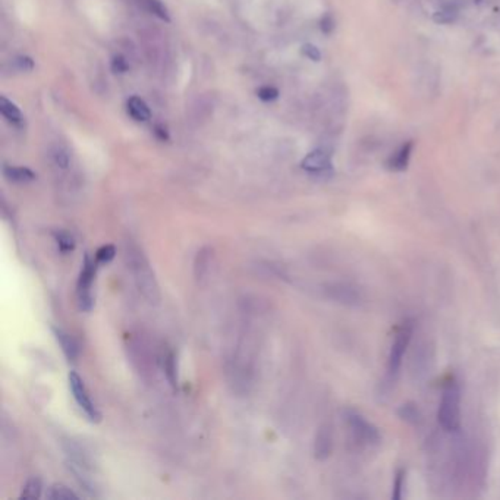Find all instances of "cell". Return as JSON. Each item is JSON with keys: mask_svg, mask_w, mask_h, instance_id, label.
Wrapping results in <instances>:
<instances>
[{"mask_svg": "<svg viewBox=\"0 0 500 500\" xmlns=\"http://www.w3.org/2000/svg\"><path fill=\"white\" fill-rule=\"evenodd\" d=\"M125 263L131 270L135 285L152 305L160 304V288L150 261L143 250L132 241L125 242Z\"/></svg>", "mask_w": 500, "mask_h": 500, "instance_id": "1", "label": "cell"}, {"mask_svg": "<svg viewBox=\"0 0 500 500\" xmlns=\"http://www.w3.org/2000/svg\"><path fill=\"white\" fill-rule=\"evenodd\" d=\"M437 420L444 431H458L461 427V390L455 380L446 382L439 403Z\"/></svg>", "mask_w": 500, "mask_h": 500, "instance_id": "2", "label": "cell"}, {"mask_svg": "<svg viewBox=\"0 0 500 500\" xmlns=\"http://www.w3.org/2000/svg\"><path fill=\"white\" fill-rule=\"evenodd\" d=\"M345 421L349 428V433L354 442L360 446H373L380 442V433L374 424H371L366 417L354 410L345 412Z\"/></svg>", "mask_w": 500, "mask_h": 500, "instance_id": "3", "label": "cell"}, {"mask_svg": "<svg viewBox=\"0 0 500 500\" xmlns=\"http://www.w3.org/2000/svg\"><path fill=\"white\" fill-rule=\"evenodd\" d=\"M94 276H96V263H94V260H91V257L87 254L84 257L83 268H81L76 283V300L79 308L83 309V312H91L94 305V298H92Z\"/></svg>", "mask_w": 500, "mask_h": 500, "instance_id": "4", "label": "cell"}, {"mask_svg": "<svg viewBox=\"0 0 500 500\" xmlns=\"http://www.w3.org/2000/svg\"><path fill=\"white\" fill-rule=\"evenodd\" d=\"M412 332H414V326L411 321L402 323L399 329L396 330L394 342H392L390 353H389V361H387V370H389L390 376L398 374V371L402 366L403 355H405V353H407V349L410 346Z\"/></svg>", "mask_w": 500, "mask_h": 500, "instance_id": "5", "label": "cell"}, {"mask_svg": "<svg viewBox=\"0 0 500 500\" xmlns=\"http://www.w3.org/2000/svg\"><path fill=\"white\" fill-rule=\"evenodd\" d=\"M67 378H70V387H71V392L74 395V399L78 403V407L84 411V414L88 417L90 421H92V423L100 421L102 415L97 411L96 405L92 403L88 392H87V387L83 382V378H81L79 374L75 371H71L70 376H67Z\"/></svg>", "mask_w": 500, "mask_h": 500, "instance_id": "6", "label": "cell"}, {"mask_svg": "<svg viewBox=\"0 0 500 500\" xmlns=\"http://www.w3.org/2000/svg\"><path fill=\"white\" fill-rule=\"evenodd\" d=\"M301 168L309 173H328L332 172V159L330 154L323 150V148H317V150L308 153L304 160L301 161Z\"/></svg>", "mask_w": 500, "mask_h": 500, "instance_id": "7", "label": "cell"}, {"mask_svg": "<svg viewBox=\"0 0 500 500\" xmlns=\"http://www.w3.org/2000/svg\"><path fill=\"white\" fill-rule=\"evenodd\" d=\"M332 449H333L332 428L329 426H321L316 436L314 455L317 459H320V461H324V459H328L330 456Z\"/></svg>", "mask_w": 500, "mask_h": 500, "instance_id": "8", "label": "cell"}, {"mask_svg": "<svg viewBox=\"0 0 500 500\" xmlns=\"http://www.w3.org/2000/svg\"><path fill=\"white\" fill-rule=\"evenodd\" d=\"M213 260H214V251L210 247L201 248L197 252L194 260V276L198 282H202L209 276L213 266Z\"/></svg>", "mask_w": 500, "mask_h": 500, "instance_id": "9", "label": "cell"}, {"mask_svg": "<svg viewBox=\"0 0 500 500\" xmlns=\"http://www.w3.org/2000/svg\"><path fill=\"white\" fill-rule=\"evenodd\" d=\"M412 147H414L412 141H408V143H405L403 145H401L399 150H398L395 154H392V156L389 157L387 163H386L387 169L392 170V172H403V170H407V168H408V165H410Z\"/></svg>", "mask_w": 500, "mask_h": 500, "instance_id": "10", "label": "cell"}, {"mask_svg": "<svg viewBox=\"0 0 500 500\" xmlns=\"http://www.w3.org/2000/svg\"><path fill=\"white\" fill-rule=\"evenodd\" d=\"M53 334H55L58 344L62 348V353L67 358V361H75L79 355V346L74 337L70 333H66L65 330L56 328H53Z\"/></svg>", "mask_w": 500, "mask_h": 500, "instance_id": "11", "label": "cell"}, {"mask_svg": "<svg viewBox=\"0 0 500 500\" xmlns=\"http://www.w3.org/2000/svg\"><path fill=\"white\" fill-rule=\"evenodd\" d=\"M5 178L13 184H26L35 179V173L24 166H5L3 168Z\"/></svg>", "mask_w": 500, "mask_h": 500, "instance_id": "12", "label": "cell"}, {"mask_svg": "<svg viewBox=\"0 0 500 500\" xmlns=\"http://www.w3.org/2000/svg\"><path fill=\"white\" fill-rule=\"evenodd\" d=\"M128 113L131 115V118L138 120V122H145V120L152 118L150 107L147 106V103L143 99L137 96H134L128 100Z\"/></svg>", "mask_w": 500, "mask_h": 500, "instance_id": "13", "label": "cell"}, {"mask_svg": "<svg viewBox=\"0 0 500 500\" xmlns=\"http://www.w3.org/2000/svg\"><path fill=\"white\" fill-rule=\"evenodd\" d=\"M0 112H2V115L9 120L10 124L13 125H21L22 120H24V116L19 111V107L8 100L6 97H0Z\"/></svg>", "mask_w": 500, "mask_h": 500, "instance_id": "14", "label": "cell"}, {"mask_svg": "<svg viewBox=\"0 0 500 500\" xmlns=\"http://www.w3.org/2000/svg\"><path fill=\"white\" fill-rule=\"evenodd\" d=\"M141 5L147 12H150L152 15L157 17L159 19L166 21V22L170 21L169 10L165 6V3L161 2V0H141Z\"/></svg>", "mask_w": 500, "mask_h": 500, "instance_id": "15", "label": "cell"}, {"mask_svg": "<svg viewBox=\"0 0 500 500\" xmlns=\"http://www.w3.org/2000/svg\"><path fill=\"white\" fill-rule=\"evenodd\" d=\"M47 499H51V500H70V499H79V496L71 490L67 485L65 484H61V483H56L50 485V489L47 492Z\"/></svg>", "mask_w": 500, "mask_h": 500, "instance_id": "16", "label": "cell"}, {"mask_svg": "<svg viewBox=\"0 0 500 500\" xmlns=\"http://www.w3.org/2000/svg\"><path fill=\"white\" fill-rule=\"evenodd\" d=\"M42 489H43L42 480L37 477H31L25 481L19 497L21 499H38L40 496H42Z\"/></svg>", "mask_w": 500, "mask_h": 500, "instance_id": "17", "label": "cell"}, {"mask_svg": "<svg viewBox=\"0 0 500 500\" xmlns=\"http://www.w3.org/2000/svg\"><path fill=\"white\" fill-rule=\"evenodd\" d=\"M165 373L168 377V382L170 383L172 387L178 386V371H177V358H175L173 353H168V355L165 357Z\"/></svg>", "mask_w": 500, "mask_h": 500, "instance_id": "18", "label": "cell"}, {"mask_svg": "<svg viewBox=\"0 0 500 500\" xmlns=\"http://www.w3.org/2000/svg\"><path fill=\"white\" fill-rule=\"evenodd\" d=\"M55 238H56L59 250H61L63 254L74 251V248H75V239L72 238L71 234H67V232H65V231H59V232L55 234Z\"/></svg>", "mask_w": 500, "mask_h": 500, "instance_id": "19", "label": "cell"}, {"mask_svg": "<svg viewBox=\"0 0 500 500\" xmlns=\"http://www.w3.org/2000/svg\"><path fill=\"white\" fill-rule=\"evenodd\" d=\"M333 295V298L339 300L342 303H357V293L354 292V289H349L346 287H333L332 289H329Z\"/></svg>", "mask_w": 500, "mask_h": 500, "instance_id": "20", "label": "cell"}, {"mask_svg": "<svg viewBox=\"0 0 500 500\" xmlns=\"http://www.w3.org/2000/svg\"><path fill=\"white\" fill-rule=\"evenodd\" d=\"M458 18V10L453 6H446L435 13V22L437 24H451Z\"/></svg>", "mask_w": 500, "mask_h": 500, "instance_id": "21", "label": "cell"}, {"mask_svg": "<svg viewBox=\"0 0 500 500\" xmlns=\"http://www.w3.org/2000/svg\"><path fill=\"white\" fill-rule=\"evenodd\" d=\"M116 248L113 245H103L96 252V261L97 263H109L115 259Z\"/></svg>", "mask_w": 500, "mask_h": 500, "instance_id": "22", "label": "cell"}, {"mask_svg": "<svg viewBox=\"0 0 500 500\" xmlns=\"http://www.w3.org/2000/svg\"><path fill=\"white\" fill-rule=\"evenodd\" d=\"M53 161H55L58 168L66 169L67 166H70V161H71L70 153H67L63 147H58L56 150L53 152Z\"/></svg>", "mask_w": 500, "mask_h": 500, "instance_id": "23", "label": "cell"}, {"mask_svg": "<svg viewBox=\"0 0 500 500\" xmlns=\"http://www.w3.org/2000/svg\"><path fill=\"white\" fill-rule=\"evenodd\" d=\"M257 96H259V99H261L263 102H273L279 97V91L275 87L264 86L257 90Z\"/></svg>", "mask_w": 500, "mask_h": 500, "instance_id": "24", "label": "cell"}, {"mask_svg": "<svg viewBox=\"0 0 500 500\" xmlns=\"http://www.w3.org/2000/svg\"><path fill=\"white\" fill-rule=\"evenodd\" d=\"M401 417L403 420L407 421H417L418 420V410L414 407V405H403L399 411Z\"/></svg>", "mask_w": 500, "mask_h": 500, "instance_id": "25", "label": "cell"}, {"mask_svg": "<svg viewBox=\"0 0 500 500\" xmlns=\"http://www.w3.org/2000/svg\"><path fill=\"white\" fill-rule=\"evenodd\" d=\"M128 62L124 56H115L113 61H112V70L113 72H119V74H124L128 71Z\"/></svg>", "mask_w": 500, "mask_h": 500, "instance_id": "26", "label": "cell"}, {"mask_svg": "<svg viewBox=\"0 0 500 500\" xmlns=\"http://www.w3.org/2000/svg\"><path fill=\"white\" fill-rule=\"evenodd\" d=\"M303 53H304V55H305L308 59H312V61H314V62H318V61L321 59V53H320V50H318L314 45H304Z\"/></svg>", "mask_w": 500, "mask_h": 500, "instance_id": "27", "label": "cell"}, {"mask_svg": "<svg viewBox=\"0 0 500 500\" xmlns=\"http://www.w3.org/2000/svg\"><path fill=\"white\" fill-rule=\"evenodd\" d=\"M320 26H321V31H323V33L330 34V33L333 31V29H334V21H333L332 15H329V13H326V15H324V17L321 18Z\"/></svg>", "mask_w": 500, "mask_h": 500, "instance_id": "28", "label": "cell"}, {"mask_svg": "<svg viewBox=\"0 0 500 500\" xmlns=\"http://www.w3.org/2000/svg\"><path fill=\"white\" fill-rule=\"evenodd\" d=\"M17 63H18V67H19V70L21 71H33V67H34V62H33V59H30V58H26V56H21V58H18L17 59Z\"/></svg>", "mask_w": 500, "mask_h": 500, "instance_id": "29", "label": "cell"}, {"mask_svg": "<svg viewBox=\"0 0 500 500\" xmlns=\"http://www.w3.org/2000/svg\"><path fill=\"white\" fill-rule=\"evenodd\" d=\"M403 478H405V472L401 471L399 474L396 476V481H395V493H394V497L395 499H399L401 497V490L403 487Z\"/></svg>", "mask_w": 500, "mask_h": 500, "instance_id": "30", "label": "cell"}, {"mask_svg": "<svg viewBox=\"0 0 500 500\" xmlns=\"http://www.w3.org/2000/svg\"><path fill=\"white\" fill-rule=\"evenodd\" d=\"M156 134L159 135V138H160V140H168V132H166V129H165V128L156 127Z\"/></svg>", "mask_w": 500, "mask_h": 500, "instance_id": "31", "label": "cell"}, {"mask_svg": "<svg viewBox=\"0 0 500 500\" xmlns=\"http://www.w3.org/2000/svg\"><path fill=\"white\" fill-rule=\"evenodd\" d=\"M476 2H477V3H481V0H476Z\"/></svg>", "mask_w": 500, "mask_h": 500, "instance_id": "32", "label": "cell"}]
</instances>
